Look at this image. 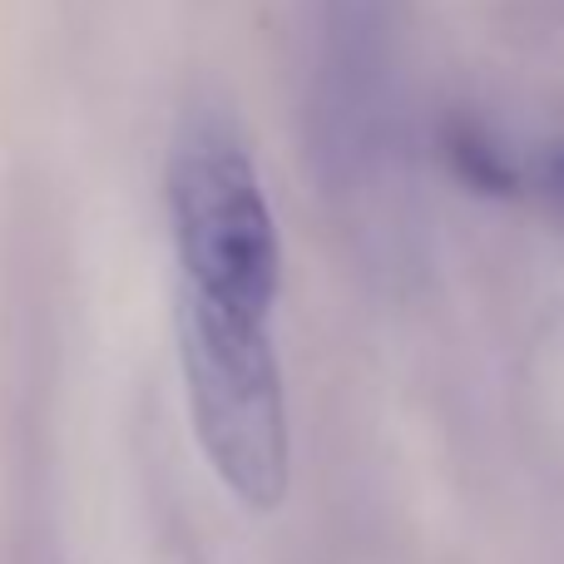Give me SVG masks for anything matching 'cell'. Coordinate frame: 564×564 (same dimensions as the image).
<instances>
[{"label": "cell", "mask_w": 564, "mask_h": 564, "mask_svg": "<svg viewBox=\"0 0 564 564\" xmlns=\"http://www.w3.org/2000/svg\"><path fill=\"white\" fill-rule=\"evenodd\" d=\"M178 357L188 411L214 476L248 510H278L288 496V406L268 341V322L228 317L198 297H178Z\"/></svg>", "instance_id": "6da1fadb"}, {"label": "cell", "mask_w": 564, "mask_h": 564, "mask_svg": "<svg viewBox=\"0 0 564 564\" xmlns=\"http://www.w3.org/2000/svg\"><path fill=\"white\" fill-rule=\"evenodd\" d=\"M555 178H560V188H564V159H560V169H555Z\"/></svg>", "instance_id": "277c9868"}, {"label": "cell", "mask_w": 564, "mask_h": 564, "mask_svg": "<svg viewBox=\"0 0 564 564\" xmlns=\"http://www.w3.org/2000/svg\"><path fill=\"white\" fill-rule=\"evenodd\" d=\"M451 164L460 169V178H470V184L486 188V194H510V188H516L510 169L500 164V154L476 129H456V134H451Z\"/></svg>", "instance_id": "3957f363"}, {"label": "cell", "mask_w": 564, "mask_h": 564, "mask_svg": "<svg viewBox=\"0 0 564 564\" xmlns=\"http://www.w3.org/2000/svg\"><path fill=\"white\" fill-rule=\"evenodd\" d=\"M169 224L188 297L228 317L268 322L282 282L278 224L253 159L224 124H194L174 144Z\"/></svg>", "instance_id": "7a4b0ae2"}]
</instances>
